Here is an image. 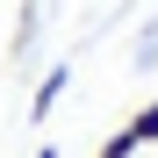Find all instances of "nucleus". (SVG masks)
<instances>
[{"label": "nucleus", "mask_w": 158, "mask_h": 158, "mask_svg": "<svg viewBox=\"0 0 158 158\" xmlns=\"http://www.w3.org/2000/svg\"><path fill=\"white\" fill-rule=\"evenodd\" d=\"M65 86H72V65H50V72H43V86H36V101H29V115L43 122L50 108H58V94H65Z\"/></svg>", "instance_id": "nucleus-1"}, {"label": "nucleus", "mask_w": 158, "mask_h": 158, "mask_svg": "<svg viewBox=\"0 0 158 158\" xmlns=\"http://www.w3.org/2000/svg\"><path fill=\"white\" fill-rule=\"evenodd\" d=\"M129 137H137V144H158V101H144V108L129 115Z\"/></svg>", "instance_id": "nucleus-2"}, {"label": "nucleus", "mask_w": 158, "mask_h": 158, "mask_svg": "<svg viewBox=\"0 0 158 158\" xmlns=\"http://www.w3.org/2000/svg\"><path fill=\"white\" fill-rule=\"evenodd\" d=\"M137 151H144V144H137V137H129V122L115 129V137H108V144H101V158H137Z\"/></svg>", "instance_id": "nucleus-3"}, {"label": "nucleus", "mask_w": 158, "mask_h": 158, "mask_svg": "<svg viewBox=\"0 0 158 158\" xmlns=\"http://www.w3.org/2000/svg\"><path fill=\"white\" fill-rule=\"evenodd\" d=\"M36 158H58V151H50V144H36Z\"/></svg>", "instance_id": "nucleus-4"}]
</instances>
